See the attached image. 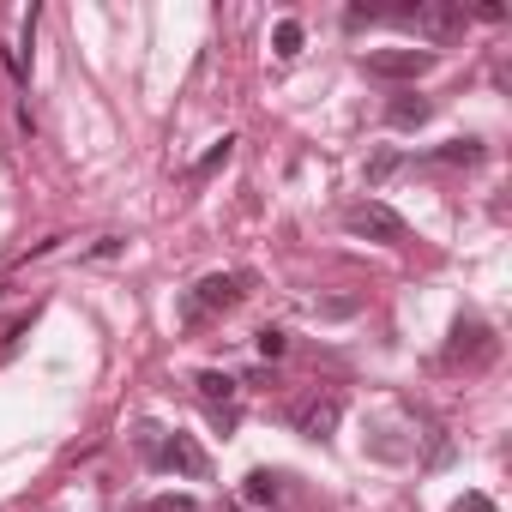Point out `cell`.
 I'll return each instance as SVG.
<instances>
[{
    "mask_svg": "<svg viewBox=\"0 0 512 512\" xmlns=\"http://www.w3.org/2000/svg\"><path fill=\"white\" fill-rule=\"evenodd\" d=\"M139 446H145V458L157 464V470H175V476H187V482H205L211 476V458H205V446L193 440V434H157V428H139Z\"/></svg>",
    "mask_w": 512,
    "mask_h": 512,
    "instance_id": "cell-1",
    "label": "cell"
},
{
    "mask_svg": "<svg viewBox=\"0 0 512 512\" xmlns=\"http://www.w3.org/2000/svg\"><path fill=\"white\" fill-rule=\"evenodd\" d=\"M151 512H199V500H193V494H157Z\"/></svg>",
    "mask_w": 512,
    "mask_h": 512,
    "instance_id": "cell-15",
    "label": "cell"
},
{
    "mask_svg": "<svg viewBox=\"0 0 512 512\" xmlns=\"http://www.w3.org/2000/svg\"><path fill=\"white\" fill-rule=\"evenodd\" d=\"M247 290H253V272H211V278H199V290H193V302H187V320L229 314V308H241Z\"/></svg>",
    "mask_w": 512,
    "mask_h": 512,
    "instance_id": "cell-3",
    "label": "cell"
},
{
    "mask_svg": "<svg viewBox=\"0 0 512 512\" xmlns=\"http://www.w3.org/2000/svg\"><path fill=\"white\" fill-rule=\"evenodd\" d=\"M452 512H494V500L470 488V494H458V500H452Z\"/></svg>",
    "mask_w": 512,
    "mask_h": 512,
    "instance_id": "cell-16",
    "label": "cell"
},
{
    "mask_svg": "<svg viewBox=\"0 0 512 512\" xmlns=\"http://www.w3.org/2000/svg\"><path fill=\"white\" fill-rule=\"evenodd\" d=\"M253 350H260V356H266V362H278V356H284V350H290V338H284V332H278V326H266V332H253Z\"/></svg>",
    "mask_w": 512,
    "mask_h": 512,
    "instance_id": "cell-14",
    "label": "cell"
},
{
    "mask_svg": "<svg viewBox=\"0 0 512 512\" xmlns=\"http://www.w3.org/2000/svg\"><path fill=\"white\" fill-rule=\"evenodd\" d=\"M500 356V338L482 326V320H458L452 326V344H446V362H464V368H488Z\"/></svg>",
    "mask_w": 512,
    "mask_h": 512,
    "instance_id": "cell-6",
    "label": "cell"
},
{
    "mask_svg": "<svg viewBox=\"0 0 512 512\" xmlns=\"http://www.w3.org/2000/svg\"><path fill=\"white\" fill-rule=\"evenodd\" d=\"M272 55H278V61H296V55H302V25H296V19H278V31H272Z\"/></svg>",
    "mask_w": 512,
    "mask_h": 512,
    "instance_id": "cell-11",
    "label": "cell"
},
{
    "mask_svg": "<svg viewBox=\"0 0 512 512\" xmlns=\"http://www.w3.org/2000/svg\"><path fill=\"white\" fill-rule=\"evenodd\" d=\"M338 422H344V398H332V392H308V398L290 404V428L308 434V440H332Z\"/></svg>",
    "mask_w": 512,
    "mask_h": 512,
    "instance_id": "cell-5",
    "label": "cell"
},
{
    "mask_svg": "<svg viewBox=\"0 0 512 512\" xmlns=\"http://www.w3.org/2000/svg\"><path fill=\"white\" fill-rule=\"evenodd\" d=\"M362 67H368V79H422V73H434V49H374Z\"/></svg>",
    "mask_w": 512,
    "mask_h": 512,
    "instance_id": "cell-7",
    "label": "cell"
},
{
    "mask_svg": "<svg viewBox=\"0 0 512 512\" xmlns=\"http://www.w3.org/2000/svg\"><path fill=\"white\" fill-rule=\"evenodd\" d=\"M253 506H278L284 500V476L278 470H247V488H241Z\"/></svg>",
    "mask_w": 512,
    "mask_h": 512,
    "instance_id": "cell-9",
    "label": "cell"
},
{
    "mask_svg": "<svg viewBox=\"0 0 512 512\" xmlns=\"http://www.w3.org/2000/svg\"><path fill=\"white\" fill-rule=\"evenodd\" d=\"M229 157H235V139H229V133H223V139H217V145H211V151H205V157H199V163H193V181H205V175H217V169H223V163H229Z\"/></svg>",
    "mask_w": 512,
    "mask_h": 512,
    "instance_id": "cell-12",
    "label": "cell"
},
{
    "mask_svg": "<svg viewBox=\"0 0 512 512\" xmlns=\"http://www.w3.org/2000/svg\"><path fill=\"white\" fill-rule=\"evenodd\" d=\"M392 19L416 25V37L428 43H452L464 31V0H416V7H392Z\"/></svg>",
    "mask_w": 512,
    "mask_h": 512,
    "instance_id": "cell-2",
    "label": "cell"
},
{
    "mask_svg": "<svg viewBox=\"0 0 512 512\" xmlns=\"http://www.w3.org/2000/svg\"><path fill=\"white\" fill-rule=\"evenodd\" d=\"M344 229L362 235V241H380V247H398V241H404V217H398L392 205H380V199H356V205L344 211Z\"/></svg>",
    "mask_w": 512,
    "mask_h": 512,
    "instance_id": "cell-4",
    "label": "cell"
},
{
    "mask_svg": "<svg viewBox=\"0 0 512 512\" xmlns=\"http://www.w3.org/2000/svg\"><path fill=\"white\" fill-rule=\"evenodd\" d=\"M434 157H440V163H482V145H476V139H452V145H440Z\"/></svg>",
    "mask_w": 512,
    "mask_h": 512,
    "instance_id": "cell-13",
    "label": "cell"
},
{
    "mask_svg": "<svg viewBox=\"0 0 512 512\" xmlns=\"http://www.w3.org/2000/svg\"><path fill=\"white\" fill-rule=\"evenodd\" d=\"M428 115H434V103H422V97H410V91H404V97H392V109H386V121H392V127H422Z\"/></svg>",
    "mask_w": 512,
    "mask_h": 512,
    "instance_id": "cell-10",
    "label": "cell"
},
{
    "mask_svg": "<svg viewBox=\"0 0 512 512\" xmlns=\"http://www.w3.org/2000/svg\"><path fill=\"white\" fill-rule=\"evenodd\" d=\"M193 386H199V398H205L211 410H229V404H235V392H241V380H235V374H223V368H199V374H193Z\"/></svg>",
    "mask_w": 512,
    "mask_h": 512,
    "instance_id": "cell-8",
    "label": "cell"
}]
</instances>
